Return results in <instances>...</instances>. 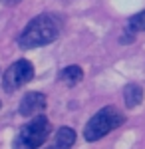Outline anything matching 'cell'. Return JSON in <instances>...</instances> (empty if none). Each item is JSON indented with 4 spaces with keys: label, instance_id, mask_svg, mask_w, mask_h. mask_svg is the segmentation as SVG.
<instances>
[{
    "label": "cell",
    "instance_id": "12",
    "mask_svg": "<svg viewBox=\"0 0 145 149\" xmlns=\"http://www.w3.org/2000/svg\"><path fill=\"white\" fill-rule=\"evenodd\" d=\"M50 149H52V147H50Z\"/></svg>",
    "mask_w": 145,
    "mask_h": 149
},
{
    "label": "cell",
    "instance_id": "7",
    "mask_svg": "<svg viewBox=\"0 0 145 149\" xmlns=\"http://www.w3.org/2000/svg\"><path fill=\"white\" fill-rule=\"evenodd\" d=\"M123 102H125V107H129V109L137 107L143 102V88L137 84H127L123 88Z\"/></svg>",
    "mask_w": 145,
    "mask_h": 149
},
{
    "label": "cell",
    "instance_id": "4",
    "mask_svg": "<svg viewBox=\"0 0 145 149\" xmlns=\"http://www.w3.org/2000/svg\"><path fill=\"white\" fill-rule=\"evenodd\" d=\"M32 78H34V66L28 60H18L4 72L2 88H4V92L12 93L16 90H20L22 86H26L28 81H32Z\"/></svg>",
    "mask_w": 145,
    "mask_h": 149
},
{
    "label": "cell",
    "instance_id": "3",
    "mask_svg": "<svg viewBox=\"0 0 145 149\" xmlns=\"http://www.w3.org/2000/svg\"><path fill=\"white\" fill-rule=\"evenodd\" d=\"M52 133V123L46 115H36L16 133L12 149H38Z\"/></svg>",
    "mask_w": 145,
    "mask_h": 149
},
{
    "label": "cell",
    "instance_id": "6",
    "mask_svg": "<svg viewBox=\"0 0 145 149\" xmlns=\"http://www.w3.org/2000/svg\"><path fill=\"white\" fill-rule=\"evenodd\" d=\"M76 143V131L72 127H60L54 135L52 149H70Z\"/></svg>",
    "mask_w": 145,
    "mask_h": 149
},
{
    "label": "cell",
    "instance_id": "9",
    "mask_svg": "<svg viewBox=\"0 0 145 149\" xmlns=\"http://www.w3.org/2000/svg\"><path fill=\"white\" fill-rule=\"evenodd\" d=\"M143 30H145V10H141L139 14H135V16L129 18V22H127V32L137 34V32H143Z\"/></svg>",
    "mask_w": 145,
    "mask_h": 149
},
{
    "label": "cell",
    "instance_id": "10",
    "mask_svg": "<svg viewBox=\"0 0 145 149\" xmlns=\"http://www.w3.org/2000/svg\"><path fill=\"white\" fill-rule=\"evenodd\" d=\"M2 4H6V6H16V4H20L22 0H0Z\"/></svg>",
    "mask_w": 145,
    "mask_h": 149
},
{
    "label": "cell",
    "instance_id": "2",
    "mask_svg": "<svg viewBox=\"0 0 145 149\" xmlns=\"http://www.w3.org/2000/svg\"><path fill=\"white\" fill-rule=\"evenodd\" d=\"M123 121H125V115L115 105H105L86 123V127H84V139L86 141H100L107 133H112L113 129L123 125Z\"/></svg>",
    "mask_w": 145,
    "mask_h": 149
},
{
    "label": "cell",
    "instance_id": "5",
    "mask_svg": "<svg viewBox=\"0 0 145 149\" xmlns=\"http://www.w3.org/2000/svg\"><path fill=\"white\" fill-rule=\"evenodd\" d=\"M46 109V95L40 92H28L22 97V102L18 105V111L24 117H36L42 115V111Z\"/></svg>",
    "mask_w": 145,
    "mask_h": 149
},
{
    "label": "cell",
    "instance_id": "1",
    "mask_svg": "<svg viewBox=\"0 0 145 149\" xmlns=\"http://www.w3.org/2000/svg\"><path fill=\"white\" fill-rule=\"evenodd\" d=\"M62 32V20L54 14H40L32 18L26 24L20 36H18V46L24 50L40 48L46 44H52Z\"/></svg>",
    "mask_w": 145,
    "mask_h": 149
},
{
    "label": "cell",
    "instance_id": "11",
    "mask_svg": "<svg viewBox=\"0 0 145 149\" xmlns=\"http://www.w3.org/2000/svg\"><path fill=\"white\" fill-rule=\"evenodd\" d=\"M0 107H2V102H0Z\"/></svg>",
    "mask_w": 145,
    "mask_h": 149
},
{
    "label": "cell",
    "instance_id": "8",
    "mask_svg": "<svg viewBox=\"0 0 145 149\" xmlns=\"http://www.w3.org/2000/svg\"><path fill=\"white\" fill-rule=\"evenodd\" d=\"M58 78L64 81L66 86L72 88V86H76V84H79V81L84 80V70L79 68V66H68V68H64L60 72Z\"/></svg>",
    "mask_w": 145,
    "mask_h": 149
}]
</instances>
